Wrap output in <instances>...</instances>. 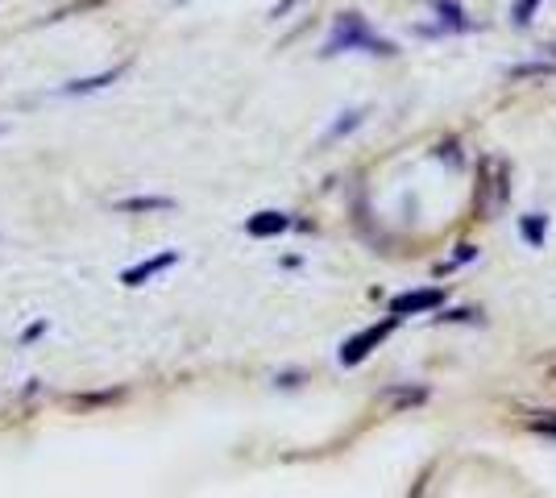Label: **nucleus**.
<instances>
[{
  "instance_id": "nucleus-1",
  "label": "nucleus",
  "mask_w": 556,
  "mask_h": 498,
  "mask_svg": "<svg viewBox=\"0 0 556 498\" xmlns=\"http://www.w3.org/2000/svg\"><path fill=\"white\" fill-rule=\"evenodd\" d=\"M345 50H366V54H395V42L378 38L366 17L361 13H341L337 25H332V34L324 42V54H345Z\"/></svg>"
},
{
  "instance_id": "nucleus-2",
  "label": "nucleus",
  "mask_w": 556,
  "mask_h": 498,
  "mask_svg": "<svg viewBox=\"0 0 556 498\" xmlns=\"http://www.w3.org/2000/svg\"><path fill=\"white\" fill-rule=\"evenodd\" d=\"M399 328V316H386L382 324H370V328H361L357 337H349L345 345H341V366H357V362H366V357L391 337V332Z\"/></svg>"
},
{
  "instance_id": "nucleus-3",
  "label": "nucleus",
  "mask_w": 556,
  "mask_h": 498,
  "mask_svg": "<svg viewBox=\"0 0 556 498\" xmlns=\"http://www.w3.org/2000/svg\"><path fill=\"white\" fill-rule=\"evenodd\" d=\"M449 299V291L444 287H424V291H407L399 299H391V316H420V312H436L440 303Z\"/></svg>"
},
{
  "instance_id": "nucleus-4",
  "label": "nucleus",
  "mask_w": 556,
  "mask_h": 498,
  "mask_svg": "<svg viewBox=\"0 0 556 498\" xmlns=\"http://www.w3.org/2000/svg\"><path fill=\"white\" fill-rule=\"evenodd\" d=\"M175 262H179V254H175V249H166V254H154V258H146V262L129 266V270L121 274V283H125V287H142V283H150V279H154V274L171 270Z\"/></svg>"
},
{
  "instance_id": "nucleus-5",
  "label": "nucleus",
  "mask_w": 556,
  "mask_h": 498,
  "mask_svg": "<svg viewBox=\"0 0 556 498\" xmlns=\"http://www.w3.org/2000/svg\"><path fill=\"white\" fill-rule=\"evenodd\" d=\"M291 229V216L287 212H254L245 220V233L249 237H278Z\"/></svg>"
},
{
  "instance_id": "nucleus-6",
  "label": "nucleus",
  "mask_w": 556,
  "mask_h": 498,
  "mask_svg": "<svg viewBox=\"0 0 556 498\" xmlns=\"http://www.w3.org/2000/svg\"><path fill=\"white\" fill-rule=\"evenodd\" d=\"M121 71H125V67H113V71H104V75H88V79H75V83H67V88H63V96H88V92H100V88H108L113 79H121Z\"/></svg>"
},
{
  "instance_id": "nucleus-7",
  "label": "nucleus",
  "mask_w": 556,
  "mask_h": 498,
  "mask_svg": "<svg viewBox=\"0 0 556 498\" xmlns=\"http://www.w3.org/2000/svg\"><path fill=\"white\" fill-rule=\"evenodd\" d=\"M436 13H440V25H444V30H457V34L474 30V21H465L461 5H453V0H440V5H436Z\"/></svg>"
},
{
  "instance_id": "nucleus-8",
  "label": "nucleus",
  "mask_w": 556,
  "mask_h": 498,
  "mask_svg": "<svg viewBox=\"0 0 556 498\" xmlns=\"http://www.w3.org/2000/svg\"><path fill=\"white\" fill-rule=\"evenodd\" d=\"M519 233H523L527 245H544V237H548V216H540V212L523 216V220H519Z\"/></svg>"
},
{
  "instance_id": "nucleus-9",
  "label": "nucleus",
  "mask_w": 556,
  "mask_h": 498,
  "mask_svg": "<svg viewBox=\"0 0 556 498\" xmlns=\"http://www.w3.org/2000/svg\"><path fill=\"white\" fill-rule=\"evenodd\" d=\"M117 208L121 212H162V208H171V200L166 196H133V200H121Z\"/></svg>"
},
{
  "instance_id": "nucleus-10",
  "label": "nucleus",
  "mask_w": 556,
  "mask_h": 498,
  "mask_svg": "<svg viewBox=\"0 0 556 498\" xmlns=\"http://www.w3.org/2000/svg\"><path fill=\"white\" fill-rule=\"evenodd\" d=\"M536 9H540V0H519L515 5V25H532V17H536Z\"/></svg>"
},
{
  "instance_id": "nucleus-11",
  "label": "nucleus",
  "mask_w": 556,
  "mask_h": 498,
  "mask_svg": "<svg viewBox=\"0 0 556 498\" xmlns=\"http://www.w3.org/2000/svg\"><path fill=\"white\" fill-rule=\"evenodd\" d=\"M556 71V63H527V67H515L511 71V79H527V75H552Z\"/></svg>"
},
{
  "instance_id": "nucleus-12",
  "label": "nucleus",
  "mask_w": 556,
  "mask_h": 498,
  "mask_svg": "<svg viewBox=\"0 0 556 498\" xmlns=\"http://www.w3.org/2000/svg\"><path fill=\"white\" fill-rule=\"evenodd\" d=\"M474 258H478V249H474V245H461V249H457V258H453V262H444L436 274H449L453 266H461V262H474Z\"/></svg>"
},
{
  "instance_id": "nucleus-13",
  "label": "nucleus",
  "mask_w": 556,
  "mask_h": 498,
  "mask_svg": "<svg viewBox=\"0 0 556 498\" xmlns=\"http://www.w3.org/2000/svg\"><path fill=\"white\" fill-rule=\"evenodd\" d=\"M532 428H536V432H544V436H556V411H544V415H536V420H532Z\"/></svg>"
},
{
  "instance_id": "nucleus-14",
  "label": "nucleus",
  "mask_w": 556,
  "mask_h": 498,
  "mask_svg": "<svg viewBox=\"0 0 556 498\" xmlns=\"http://www.w3.org/2000/svg\"><path fill=\"white\" fill-rule=\"evenodd\" d=\"M357 121H361V113H345V121H337V125H332V137H341V133L357 129Z\"/></svg>"
},
{
  "instance_id": "nucleus-15",
  "label": "nucleus",
  "mask_w": 556,
  "mask_h": 498,
  "mask_svg": "<svg viewBox=\"0 0 556 498\" xmlns=\"http://www.w3.org/2000/svg\"><path fill=\"white\" fill-rule=\"evenodd\" d=\"M440 320H474V312H465V308H461V312H449V316H440Z\"/></svg>"
},
{
  "instance_id": "nucleus-16",
  "label": "nucleus",
  "mask_w": 556,
  "mask_h": 498,
  "mask_svg": "<svg viewBox=\"0 0 556 498\" xmlns=\"http://www.w3.org/2000/svg\"><path fill=\"white\" fill-rule=\"evenodd\" d=\"M552 54H556V46H552Z\"/></svg>"
}]
</instances>
